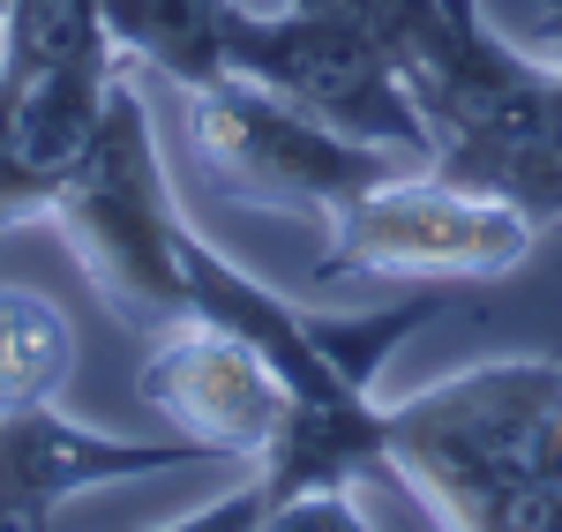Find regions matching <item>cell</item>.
<instances>
[{
  "mask_svg": "<svg viewBox=\"0 0 562 532\" xmlns=\"http://www.w3.org/2000/svg\"><path fill=\"white\" fill-rule=\"evenodd\" d=\"M383 465L428 525L562 532V360H480L383 398Z\"/></svg>",
  "mask_w": 562,
  "mask_h": 532,
  "instance_id": "cell-1",
  "label": "cell"
},
{
  "mask_svg": "<svg viewBox=\"0 0 562 532\" xmlns=\"http://www.w3.org/2000/svg\"><path fill=\"white\" fill-rule=\"evenodd\" d=\"M45 225L68 240V256L83 263V278L98 285V301L135 322V330H173L188 315L180 293V240L188 218L173 203V173L158 158V135H150V105L135 76H121L105 121L90 135L83 166L60 180Z\"/></svg>",
  "mask_w": 562,
  "mask_h": 532,
  "instance_id": "cell-2",
  "label": "cell"
},
{
  "mask_svg": "<svg viewBox=\"0 0 562 532\" xmlns=\"http://www.w3.org/2000/svg\"><path fill=\"white\" fill-rule=\"evenodd\" d=\"M188 150H195V173L211 180L217 203L293 211V218H323V225L352 195H368L375 180L420 166L405 150H383V143H360V135L315 121L293 98L248 83V76L188 90Z\"/></svg>",
  "mask_w": 562,
  "mask_h": 532,
  "instance_id": "cell-3",
  "label": "cell"
},
{
  "mask_svg": "<svg viewBox=\"0 0 562 532\" xmlns=\"http://www.w3.org/2000/svg\"><path fill=\"white\" fill-rule=\"evenodd\" d=\"M540 248V218L442 166H405L352 195L330 218V240L315 256L307 285L338 278H442V285H495L525 270Z\"/></svg>",
  "mask_w": 562,
  "mask_h": 532,
  "instance_id": "cell-4",
  "label": "cell"
},
{
  "mask_svg": "<svg viewBox=\"0 0 562 532\" xmlns=\"http://www.w3.org/2000/svg\"><path fill=\"white\" fill-rule=\"evenodd\" d=\"M225 53H233V76L293 98L301 113L360 135V143H383L428 166V121L375 23H360L346 8H315V0L233 8Z\"/></svg>",
  "mask_w": 562,
  "mask_h": 532,
  "instance_id": "cell-5",
  "label": "cell"
},
{
  "mask_svg": "<svg viewBox=\"0 0 562 532\" xmlns=\"http://www.w3.org/2000/svg\"><path fill=\"white\" fill-rule=\"evenodd\" d=\"M143 405L195 457H240L248 473L270 465V450L293 428V383L256 338L225 322L158 330V353L143 360Z\"/></svg>",
  "mask_w": 562,
  "mask_h": 532,
  "instance_id": "cell-6",
  "label": "cell"
},
{
  "mask_svg": "<svg viewBox=\"0 0 562 532\" xmlns=\"http://www.w3.org/2000/svg\"><path fill=\"white\" fill-rule=\"evenodd\" d=\"M195 450L180 435H105L68 420L60 405H23V412H0V532H31L53 525V510H68L90 488H121V480H150V473H173Z\"/></svg>",
  "mask_w": 562,
  "mask_h": 532,
  "instance_id": "cell-7",
  "label": "cell"
},
{
  "mask_svg": "<svg viewBox=\"0 0 562 532\" xmlns=\"http://www.w3.org/2000/svg\"><path fill=\"white\" fill-rule=\"evenodd\" d=\"M233 8L240 0H105V31L135 68H158L180 90L233 76Z\"/></svg>",
  "mask_w": 562,
  "mask_h": 532,
  "instance_id": "cell-8",
  "label": "cell"
},
{
  "mask_svg": "<svg viewBox=\"0 0 562 532\" xmlns=\"http://www.w3.org/2000/svg\"><path fill=\"white\" fill-rule=\"evenodd\" d=\"M68 375H76V322L60 315V301L0 278V412L60 398Z\"/></svg>",
  "mask_w": 562,
  "mask_h": 532,
  "instance_id": "cell-9",
  "label": "cell"
},
{
  "mask_svg": "<svg viewBox=\"0 0 562 532\" xmlns=\"http://www.w3.org/2000/svg\"><path fill=\"white\" fill-rule=\"evenodd\" d=\"M315 8H346V15H360V23H375V31H397V23H405V15H413V8H420V0H315Z\"/></svg>",
  "mask_w": 562,
  "mask_h": 532,
  "instance_id": "cell-10",
  "label": "cell"
},
{
  "mask_svg": "<svg viewBox=\"0 0 562 532\" xmlns=\"http://www.w3.org/2000/svg\"><path fill=\"white\" fill-rule=\"evenodd\" d=\"M540 31H548V53H555V68H562V0H540Z\"/></svg>",
  "mask_w": 562,
  "mask_h": 532,
  "instance_id": "cell-11",
  "label": "cell"
},
{
  "mask_svg": "<svg viewBox=\"0 0 562 532\" xmlns=\"http://www.w3.org/2000/svg\"><path fill=\"white\" fill-rule=\"evenodd\" d=\"M0 15H8V0H0Z\"/></svg>",
  "mask_w": 562,
  "mask_h": 532,
  "instance_id": "cell-12",
  "label": "cell"
}]
</instances>
